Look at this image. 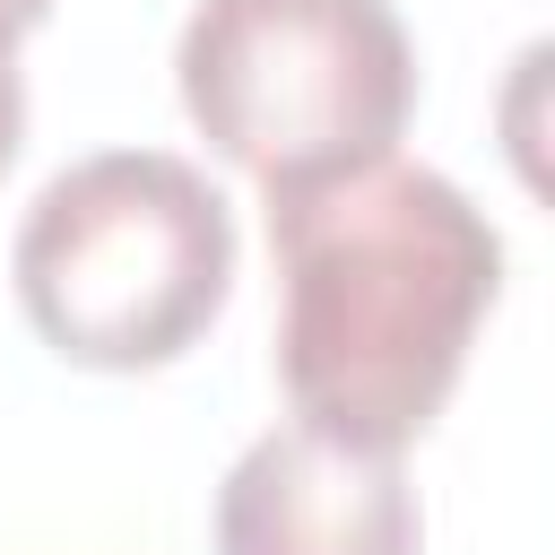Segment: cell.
<instances>
[{"label": "cell", "instance_id": "obj_2", "mask_svg": "<svg viewBox=\"0 0 555 555\" xmlns=\"http://www.w3.org/2000/svg\"><path fill=\"white\" fill-rule=\"evenodd\" d=\"M9 278L52 356L87 373H156L225 312L234 217L199 165L104 147L35 191Z\"/></svg>", "mask_w": 555, "mask_h": 555}, {"label": "cell", "instance_id": "obj_5", "mask_svg": "<svg viewBox=\"0 0 555 555\" xmlns=\"http://www.w3.org/2000/svg\"><path fill=\"white\" fill-rule=\"evenodd\" d=\"M17 130H26V78H17V52L0 43V173L17 156Z\"/></svg>", "mask_w": 555, "mask_h": 555}, {"label": "cell", "instance_id": "obj_1", "mask_svg": "<svg viewBox=\"0 0 555 555\" xmlns=\"http://www.w3.org/2000/svg\"><path fill=\"white\" fill-rule=\"evenodd\" d=\"M269 251H278V382L304 425L408 451L503 286V243L486 208L434 173L364 156L347 173L269 191Z\"/></svg>", "mask_w": 555, "mask_h": 555}, {"label": "cell", "instance_id": "obj_4", "mask_svg": "<svg viewBox=\"0 0 555 555\" xmlns=\"http://www.w3.org/2000/svg\"><path fill=\"white\" fill-rule=\"evenodd\" d=\"M416 486L399 451L321 425H269L217 486V555H416Z\"/></svg>", "mask_w": 555, "mask_h": 555}, {"label": "cell", "instance_id": "obj_3", "mask_svg": "<svg viewBox=\"0 0 555 555\" xmlns=\"http://www.w3.org/2000/svg\"><path fill=\"white\" fill-rule=\"evenodd\" d=\"M182 113L260 191L390 156L416 52L390 0H199L173 43Z\"/></svg>", "mask_w": 555, "mask_h": 555}, {"label": "cell", "instance_id": "obj_6", "mask_svg": "<svg viewBox=\"0 0 555 555\" xmlns=\"http://www.w3.org/2000/svg\"><path fill=\"white\" fill-rule=\"evenodd\" d=\"M43 17H52V0H0V43L17 52V35H35Z\"/></svg>", "mask_w": 555, "mask_h": 555}]
</instances>
